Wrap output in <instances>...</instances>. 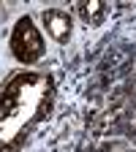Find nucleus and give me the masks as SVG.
Returning a JSON list of instances; mask_svg holds the SVG:
<instances>
[{
    "instance_id": "f257e3e1",
    "label": "nucleus",
    "mask_w": 136,
    "mask_h": 152,
    "mask_svg": "<svg viewBox=\"0 0 136 152\" xmlns=\"http://www.w3.org/2000/svg\"><path fill=\"white\" fill-rule=\"evenodd\" d=\"M57 87L46 71H16L0 87V152H22L54 109Z\"/></svg>"
},
{
    "instance_id": "f03ea898",
    "label": "nucleus",
    "mask_w": 136,
    "mask_h": 152,
    "mask_svg": "<svg viewBox=\"0 0 136 152\" xmlns=\"http://www.w3.org/2000/svg\"><path fill=\"white\" fill-rule=\"evenodd\" d=\"M8 46H11V54L25 65L38 63L46 52V44H44V38H41V33H38V27H35V22L30 16H19L14 22Z\"/></svg>"
},
{
    "instance_id": "7ed1b4c3",
    "label": "nucleus",
    "mask_w": 136,
    "mask_h": 152,
    "mask_svg": "<svg viewBox=\"0 0 136 152\" xmlns=\"http://www.w3.org/2000/svg\"><path fill=\"white\" fill-rule=\"evenodd\" d=\"M41 19H44V27H46V33H49V38L54 44L65 46L71 41V35H74V19H71L68 11H63V8H44Z\"/></svg>"
},
{
    "instance_id": "20e7f679",
    "label": "nucleus",
    "mask_w": 136,
    "mask_h": 152,
    "mask_svg": "<svg viewBox=\"0 0 136 152\" xmlns=\"http://www.w3.org/2000/svg\"><path fill=\"white\" fill-rule=\"evenodd\" d=\"M106 11H109V6L104 0H79L76 3V14L82 16V22L87 27H98L106 19Z\"/></svg>"
}]
</instances>
